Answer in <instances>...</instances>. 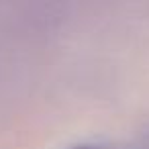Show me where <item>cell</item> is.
<instances>
[{"label":"cell","instance_id":"6da1fadb","mask_svg":"<svg viewBox=\"0 0 149 149\" xmlns=\"http://www.w3.org/2000/svg\"><path fill=\"white\" fill-rule=\"evenodd\" d=\"M133 149H149V131L147 133H143L141 137H139V141L135 143V147Z\"/></svg>","mask_w":149,"mask_h":149},{"label":"cell","instance_id":"7a4b0ae2","mask_svg":"<svg viewBox=\"0 0 149 149\" xmlns=\"http://www.w3.org/2000/svg\"><path fill=\"white\" fill-rule=\"evenodd\" d=\"M76 149H100V147H90L88 145V147H76Z\"/></svg>","mask_w":149,"mask_h":149}]
</instances>
